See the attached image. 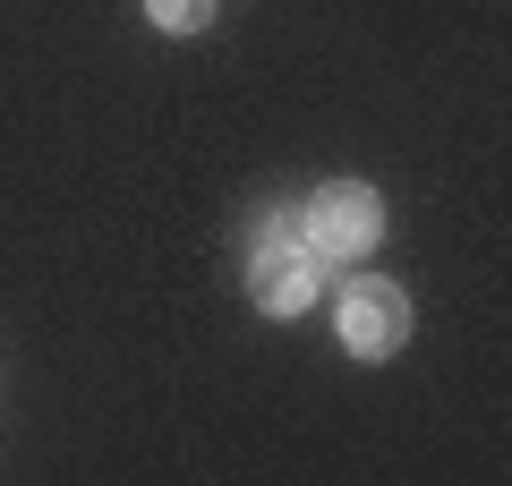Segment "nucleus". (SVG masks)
<instances>
[{
  "label": "nucleus",
  "instance_id": "f257e3e1",
  "mask_svg": "<svg viewBox=\"0 0 512 486\" xmlns=\"http://www.w3.org/2000/svg\"><path fill=\"white\" fill-rule=\"evenodd\" d=\"M299 239H308L316 256H350V265H359V256L384 239V197H376L367 180L316 188V205H308V222H299Z\"/></svg>",
  "mask_w": 512,
  "mask_h": 486
},
{
  "label": "nucleus",
  "instance_id": "f03ea898",
  "mask_svg": "<svg viewBox=\"0 0 512 486\" xmlns=\"http://www.w3.org/2000/svg\"><path fill=\"white\" fill-rule=\"evenodd\" d=\"M333 324H342L350 359H393V350L410 342V299L393 282H376V273H359V282L342 290V307H333Z\"/></svg>",
  "mask_w": 512,
  "mask_h": 486
},
{
  "label": "nucleus",
  "instance_id": "7ed1b4c3",
  "mask_svg": "<svg viewBox=\"0 0 512 486\" xmlns=\"http://www.w3.org/2000/svg\"><path fill=\"white\" fill-rule=\"evenodd\" d=\"M248 282H256V307H265V316H299V307L316 299V248L274 222V231L256 239V256H248Z\"/></svg>",
  "mask_w": 512,
  "mask_h": 486
},
{
  "label": "nucleus",
  "instance_id": "20e7f679",
  "mask_svg": "<svg viewBox=\"0 0 512 486\" xmlns=\"http://www.w3.org/2000/svg\"><path fill=\"white\" fill-rule=\"evenodd\" d=\"M146 18L163 26V35H197V26L214 18V0H146Z\"/></svg>",
  "mask_w": 512,
  "mask_h": 486
}]
</instances>
